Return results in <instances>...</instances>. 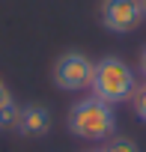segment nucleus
Returning <instances> with one entry per match:
<instances>
[{
  "instance_id": "9d476101",
  "label": "nucleus",
  "mask_w": 146,
  "mask_h": 152,
  "mask_svg": "<svg viewBox=\"0 0 146 152\" xmlns=\"http://www.w3.org/2000/svg\"><path fill=\"white\" fill-rule=\"evenodd\" d=\"M140 9H143V18H146V0H140Z\"/></svg>"
},
{
  "instance_id": "39448f33",
  "label": "nucleus",
  "mask_w": 146,
  "mask_h": 152,
  "mask_svg": "<svg viewBox=\"0 0 146 152\" xmlns=\"http://www.w3.org/2000/svg\"><path fill=\"white\" fill-rule=\"evenodd\" d=\"M18 134L24 137H45L51 131V113L42 104H27L21 107V119H18Z\"/></svg>"
},
{
  "instance_id": "9b49d317",
  "label": "nucleus",
  "mask_w": 146,
  "mask_h": 152,
  "mask_svg": "<svg viewBox=\"0 0 146 152\" xmlns=\"http://www.w3.org/2000/svg\"><path fill=\"white\" fill-rule=\"evenodd\" d=\"M90 152H104V149H90Z\"/></svg>"
},
{
  "instance_id": "20e7f679",
  "label": "nucleus",
  "mask_w": 146,
  "mask_h": 152,
  "mask_svg": "<svg viewBox=\"0 0 146 152\" xmlns=\"http://www.w3.org/2000/svg\"><path fill=\"white\" fill-rule=\"evenodd\" d=\"M101 24L110 33H131L140 27L143 21V9H140V0H101Z\"/></svg>"
},
{
  "instance_id": "f03ea898",
  "label": "nucleus",
  "mask_w": 146,
  "mask_h": 152,
  "mask_svg": "<svg viewBox=\"0 0 146 152\" xmlns=\"http://www.w3.org/2000/svg\"><path fill=\"white\" fill-rule=\"evenodd\" d=\"M134 87H137V75H134V69L122 57L107 54V57H101L93 66V84H90V90H93L96 99H101V102H107V104L116 107L122 102H131Z\"/></svg>"
},
{
  "instance_id": "6e6552de",
  "label": "nucleus",
  "mask_w": 146,
  "mask_h": 152,
  "mask_svg": "<svg viewBox=\"0 0 146 152\" xmlns=\"http://www.w3.org/2000/svg\"><path fill=\"white\" fill-rule=\"evenodd\" d=\"M12 102H15V99H12V93H9V87H6L3 81H0V113H3V110H6V107H9Z\"/></svg>"
},
{
  "instance_id": "0eeeda50",
  "label": "nucleus",
  "mask_w": 146,
  "mask_h": 152,
  "mask_svg": "<svg viewBox=\"0 0 146 152\" xmlns=\"http://www.w3.org/2000/svg\"><path fill=\"white\" fill-rule=\"evenodd\" d=\"M131 107H134V116H137L140 122H146V81L134 87V93H131Z\"/></svg>"
},
{
  "instance_id": "f257e3e1",
  "label": "nucleus",
  "mask_w": 146,
  "mask_h": 152,
  "mask_svg": "<svg viewBox=\"0 0 146 152\" xmlns=\"http://www.w3.org/2000/svg\"><path fill=\"white\" fill-rule=\"evenodd\" d=\"M66 125L81 140L101 143V140H110L116 134V110H113V104H107L96 96H87V99L72 104V110L66 116Z\"/></svg>"
},
{
  "instance_id": "7ed1b4c3",
  "label": "nucleus",
  "mask_w": 146,
  "mask_h": 152,
  "mask_svg": "<svg viewBox=\"0 0 146 152\" xmlns=\"http://www.w3.org/2000/svg\"><path fill=\"white\" fill-rule=\"evenodd\" d=\"M93 60L87 57V54H81V51H66V54H60L57 57V63H54V84H57V90H63V93H81V90H90V84H93Z\"/></svg>"
},
{
  "instance_id": "423d86ee",
  "label": "nucleus",
  "mask_w": 146,
  "mask_h": 152,
  "mask_svg": "<svg viewBox=\"0 0 146 152\" xmlns=\"http://www.w3.org/2000/svg\"><path fill=\"white\" fill-rule=\"evenodd\" d=\"M104 152H140V146H137L131 137H125V134H113V137L104 143Z\"/></svg>"
},
{
  "instance_id": "1a4fd4ad",
  "label": "nucleus",
  "mask_w": 146,
  "mask_h": 152,
  "mask_svg": "<svg viewBox=\"0 0 146 152\" xmlns=\"http://www.w3.org/2000/svg\"><path fill=\"white\" fill-rule=\"evenodd\" d=\"M140 75H143V81H146V48L140 51Z\"/></svg>"
}]
</instances>
